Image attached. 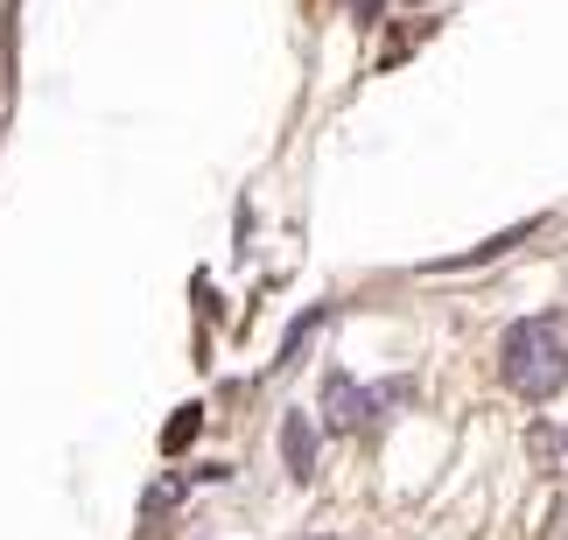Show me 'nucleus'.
Listing matches in <instances>:
<instances>
[{"label":"nucleus","mask_w":568,"mask_h":540,"mask_svg":"<svg viewBox=\"0 0 568 540\" xmlns=\"http://www.w3.org/2000/svg\"><path fill=\"white\" fill-rule=\"evenodd\" d=\"M498 373H506L513 394H527V400H548L555 386L568 379V351H561V330L555 323H513L506 330V351H498Z\"/></svg>","instance_id":"obj_1"},{"label":"nucleus","mask_w":568,"mask_h":540,"mask_svg":"<svg viewBox=\"0 0 568 540\" xmlns=\"http://www.w3.org/2000/svg\"><path fill=\"white\" fill-rule=\"evenodd\" d=\"M288 457H295V470H310V421L288 428Z\"/></svg>","instance_id":"obj_2"},{"label":"nucleus","mask_w":568,"mask_h":540,"mask_svg":"<svg viewBox=\"0 0 568 540\" xmlns=\"http://www.w3.org/2000/svg\"><path fill=\"white\" fill-rule=\"evenodd\" d=\"M561 449H568V436H561Z\"/></svg>","instance_id":"obj_3"}]
</instances>
